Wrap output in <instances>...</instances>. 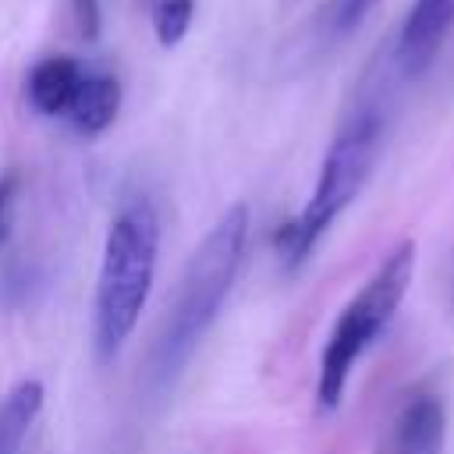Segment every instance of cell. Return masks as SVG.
I'll use <instances>...</instances> for the list:
<instances>
[{
    "mask_svg": "<svg viewBox=\"0 0 454 454\" xmlns=\"http://www.w3.org/2000/svg\"><path fill=\"white\" fill-rule=\"evenodd\" d=\"M245 238H248V209L238 202L209 227L202 245L192 252L181 287H177V301H174L163 337L156 344L153 376L160 383H170L184 369V362L192 358V351L199 348L206 330L213 326V319L238 277V266L245 255Z\"/></svg>",
    "mask_w": 454,
    "mask_h": 454,
    "instance_id": "6da1fadb",
    "label": "cell"
},
{
    "mask_svg": "<svg viewBox=\"0 0 454 454\" xmlns=\"http://www.w3.org/2000/svg\"><path fill=\"white\" fill-rule=\"evenodd\" d=\"M160 252V216L145 199L128 202L103 241V262L96 280V351L114 358L128 333L135 330L149 287L156 277Z\"/></svg>",
    "mask_w": 454,
    "mask_h": 454,
    "instance_id": "7a4b0ae2",
    "label": "cell"
},
{
    "mask_svg": "<svg viewBox=\"0 0 454 454\" xmlns=\"http://www.w3.org/2000/svg\"><path fill=\"white\" fill-rule=\"evenodd\" d=\"M411 277H415V241H401L376 266V273L362 284V291L340 309V316H337V323L323 344V358H319L316 394H319L323 408L340 404L355 362L380 337V330L394 319V312L401 309V301L411 287Z\"/></svg>",
    "mask_w": 454,
    "mask_h": 454,
    "instance_id": "3957f363",
    "label": "cell"
},
{
    "mask_svg": "<svg viewBox=\"0 0 454 454\" xmlns=\"http://www.w3.org/2000/svg\"><path fill=\"white\" fill-rule=\"evenodd\" d=\"M380 153V117L376 114H362L355 117L330 145L319 181L312 188V199L305 202V209L284 223L277 231V248L287 259V266H298L309 259V252L316 248V241L330 231V223L355 202V195L365 188L372 163Z\"/></svg>",
    "mask_w": 454,
    "mask_h": 454,
    "instance_id": "277c9868",
    "label": "cell"
},
{
    "mask_svg": "<svg viewBox=\"0 0 454 454\" xmlns=\"http://www.w3.org/2000/svg\"><path fill=\"white\" fill-rule=\"evenodd\" d=\"M454 28V0H415L401 35H397V64L404 74H419L440 53L447 32Z\"/></svg>",
    "mask_w": 454,
    "mask_h": 454,
    "instance_id": "5b68a950",
    "label": "cell"
},
{
    "mask_svg": "<svg viewBox=\"0 0 454 454\" xmlns=\"http://www.w3.org/2000/svg\"><path fill=\"white\" fill-rule=\"evenodd\" d=\"M443 440H447L443 404L433 394H419L397 411L383 454H443Z\"/></svg>",
    "mask_w": 454,
    "mask_h": 454,
    "instance_id": "8992f818",
    "label": "cell"
},
{
    "mask_svg": "<svg viewBox=\"0 0 454 454\" xmlns=\"http://www.w3.org/2000/svg\"><path fill=\"white\" fill-rule=\"evenodd\" d=\"M82 78L85 74H82L78 60H71V57H46L28 74V103L39 114H46V117L67 114V106H71Z\"/></svg>",
    "mask_w": 454,
    "mask_h": 454,
    "instance_id": "52a82bcc",
    "label": "cell"
},
{
    "mask_svg": "<svg viewBox=\"0 0 454 454\" xmlns=\"http://www.w3.org/2000/svg\"><path fill=\"white\" fill-rule=\"evenodd\" d=\"M117 110H121V85H117V78H110V74H85L78 92H74V99H71V106H67V117H71V124L82 135H99V131H106L114 124Z\"/></svg>",
    "mask_w": 454,
    "mask_h": 454,
    "instance_id": "ba28073f",
    "label": "cell"
},
{
    "mask_svg": "<svg viewBox=\"0 0 454 454\" xmlns=\"http://www.w3.org/2000/svg\"><path fill=\"white\" fill-rule=\"evenodd\" d=\"M43 383L39 380H21L0 404V454H18L25 436H28V426L35 422L39 408H43Z\"/></svg>",
    "mask_w": 454,
    "mask_h": 454,
    "instance_id": "9c48e42d",
    "label": "cell"
},
{
    "mask_svg": "<svg viewBox=\"0 0 454 454\" xmlns=\"http://www.w3.org/2000/svg\"><path fill=\"white\" fill-rule=\"evenodd\" d=\"M195 0H156L153 4V28L163 46H177L192 25Z\"/></svg>",
    "mask_w": 454,
    "mask_h": 454,
    "instance_id": "30bf717a",
    "label": "cell"
},
{
    "mask_svg": "<svg viewBox=\"0 0 454 454\" xmlns=\"http://www.w3.org/2000/svg\"><path fill=\"white\" fill-rule=\"evenodd\" d=\"M380 0H337L333 4V28L337 32H351Z\"/></svg>",
    "mask_w": 454,
    "mask_h": 454,
    "instance_id": "8fae6325",
    "label": "cell"
},
{
    "mask_svg": "<svg viewBox=\"0 0 454 454\" xmlns=\"http://www.w3.org/2000/svg\"><path fill=\"white\" fill-rule=\"evenodd\" d=\"M74 7V21H78V32L82 39H96L99 35V0H71Z\"/></svg>",
    "mask_w": 454,
    "mask_h": 454,
    "instance_id": "7c38bea8",
    "label": "cell"
},
{
    "mask_svg": "<svg viewBox=\"0 0 454 454\" xmlns=\"http://www.w3.org/2000/svg\"><path fill=\"white\" fill-rule=\"evenodd\" d=\"M11 188H14V177H4V181H0V216H4V206H7V199H11Z\"/></svg>",
    "mask_w": 454,
    "mask_h": 454,
    "instance_id": "4fadbf2b",
    "label": "cell"
}]
</instances>
